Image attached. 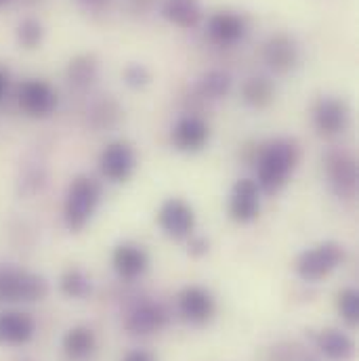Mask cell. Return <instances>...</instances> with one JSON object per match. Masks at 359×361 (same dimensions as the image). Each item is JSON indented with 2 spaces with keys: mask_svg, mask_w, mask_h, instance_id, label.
<instances>
[{
  "mask_svg": "<svg viewBox=\"0 0 359 361\" xmlns=\"http://www.w3.org/2000/svg\"><path fill=\"white\" fill-rule=\"evenodd\" d=\"M300 160V147L290 137L269 141L257 160V185L263 193H277L294 175Z\"/></svg>",
  "mask_w": 359,
  "mask_h": 361,
  "instance_id": "cell-1",
  "label": "cell"
},
{
  "mask_svg": "<svg viewBox=\"0 0 359 361\" xmlns=\"http://www.w3.org/2000/svg\"><path fill=\"white\" fill-rule=\"evenodd\" d=\"M103 200V185L101 180L89 175H78L74 177L72 183L66 189V197H63V225L72 231V233H80L97 212L99 204Z\"/></svg>",
  "mask_w": 359,
  "mask_h": 361,
  "instance_id": "cell-2",
  "label": "cell"
},
{
  "mask_svg": "<svg viewBox=\"0 0 359 361\" xmlns=\"http://www.w3.org/2000/svg\"><path fill=\"white\" fill-rule=\"evenodd\" d=\"M49 294V281L17 265H0V302H36Z\"/></svg>",
  "mask_w": 359,
  "mask_h": 361,
  "instance_id": "cell-3",
  "label": "cell"
},
{
  "mask_svg": "<svg viewBox=\"0 0 359 361\" xmlns=\"http://www.w3.org/2000/svg\"><path fill=\"white\" fill-rule=\"evenodd\" d=\"M345 259H347L345 246L334 240H326L303 250L294 261V271L305 281H322L339 269L345 263Z\"/></svg>",
  "mask_w": 359,
  "mask_h": 361,
  "instance_id": "cell-4",
  "label": "cell"
},
{
  "mask_svg": "<svg viewBox=\"0 0 359 361\" xmlns=\"http://www.w3.org/2000/svg\"><path fill=\"white\" fill-rule=\"evenodd\" d=\"M158 227L171 240H187L195 233V210L183 197H166L156 212Z\"/></svg>",
  "mask_w": 359,
  "mask_h": 361,
  "instance_id": "cell-5",
  "label": "cell"
},
{
  "mask_svg": "<svg viewBox=\"0 0 359 361\" xmlns=\"http://www.w3.org/2000/svg\"><path fill=\"white\" fill-rule=\"evenodd\" d=\"M99 173L109 183H126L137 169V152L128 141H109L99 154Z\"/></svg>",
  "mask_w": 359,
  "mask_h": 361,
  "instance_id": "cell-6",
  "label": "cell"
},
{
  "mask_svg": "<svg viewBox=\"0 0 359 361\" xmlns=\"http://www.w3.org/2000/svg\"><path fill=\"white\" fill-rule=\"evenodd\" d=\"M57 90L42 78H28L17 89V105L30 118H49L57 109Z\"/></svg>",
  "mask_w": 359,
  "mask_h": 361,
  "instance_id": "cell-7",
  "label": "cell"
},
{
  "mask_svg": "<svg viewBox=\"0 0 359 361\" xmlns=\"http://www.w3.org/2000/svg\"><path fill=\"white\" fill-rule=\"evenodd\" d=\"M326 177L332 193L343 200H351L358 193V160L349 152H332L326 158Z\"/></svg>",
  "mask_w": 359,
  "mask_h": 361,
  "instance_id": "cell-8",
  "label": "cell"
},
{
  "mask_svg": "<svg viewBox=\"0 0 359 361\" xmlns=\"http://www.w3.org/2000/svg\"><path fill=\"white\" fill-rule=\"evenodd\" d=\"M217 300L210 290L202 286H185L177 294V313L191 326H204L214 317Z\"/></svg>",
  "mask_w": 359,
  "mask_h": 361,
  "instance_id": "cell-9",
  "label": "cell"
},
{
  "mask_svg": "<svg viewBox=\"0 0 359 361\" xmlns=\"http://www.w3.org/2000/svg\"><path fill=\"white\" fill-rule=\"evenodd\" d=\"M261 187L255 179H240L233 183L227 200V212L229 219L248 225L261 214Z\"/></svg>",
  "mask_w": 359,
  "mask_h": 361,
  "instance_id": "cell-10",
  "label": "cell"
},
{
  "mask_svg": "<svg viewBox=\"0 0 359 361\" xmlns=\"http://www.w3.org/2000/svg\"><path fill=\"white\" fill-rule=\"evenodd\" d=\"M169 311L164 305L154 302V300H143L137 302L124 317V328L133 336H150L169 326Z\"/></svg>",
  "mask_w": 359,
  "mask_h": 361,
  "instance_id": "cell-11",
  "label": "cell"
},
{
  "mask_svg": "<svg viewBox=\"0 0 359 361\" xmlns=\"http://www.w3.org/2000/svg\"><path fill=\"white\" fill-rule=\"evenodd\" d=\"M171 141H173L175 149H179L183 154L202 152L210 141V126L204 118H200L195 114H185L173 124Z\"/></svg>",
  "mask_w": 359,
  "mask_h": 361,
  "instance_id": "cell-12",
  "label": "cell"
},
{
  "mask_svg": "<svg viewBox=\"0 0 359 361\" xmlns=\"http://www.w3.org/2000/svg\"><path fill=\"white\" fill-rule=\"evenodd\" d=\"M349 124V107L341 97H320L313 107V126L324 137H336L345 133Z\"/></svg>",
  "mask_w": 359,
  "mask_h": 361,
  "instance_id": "cell-13",
  "label": "cell"
},
{
  "mask_svg": "<svg viewBox=\"0 0 359 361\" xmlns=\"http://www.w3.org/2000/svg\"><path fill=\"white\" fill-rule=\"evenodd\" d=\"M263 59L273 74L284 76L292 72L298 63V44L290 34L277 32L267 38L263 47Z\"/></svg>",
  "mask_w": 359,
  "mask_h": 361,
  "instance_id": "cell-14",
  "label": "cell"
},
{
  "mask_svg": "<svg viewBox=\"0 0 359 361\" xmlns=\"http://www.w3.org/2000/svg\"><path fill=\"white\" fill-rule=\"evenodd\" d=\"M36 336V319L17 309L0 313V345L2 347H23Z\"/></svg>",
  "mask_w": 359,
  "mask_h": 361,
  "instance_id": "cell-15",
  "label": "cell"
},
{
  "mask_svg": "<svg viewBox=\"0 0 359 361\" xmlns=\"http://www.w3.org/2000/svg\"><path fill=\"white\" fill-rule=\"evenodd\" d=\"M111 267L118 273V277L133 281L150 269V255L137 242H122L111 252Z\"/></svg>",
  "mask_w": 359,
  "mask_h": 361,
  "instance_id": "cell-16",
  "label": "cell"
},
{
  "mask_svg": "<svg viewBox=\"0 0 359 361\" xmlns=\"http://www.w3.org/2000/svg\"><path fill=\"white\" fill-rule=\"evenodd\" d=\"M311 343L315 353L326 361H349L355 353L353 338L336 328H324L311 334Z\"/></svg>",
  "mask_w": 359,
  "mask_h": 361,
  "instance_id": "cell-17",
  "label": "cell"
},
{
  "mask_svg": "<svg viewBox=\"0 0 359 361\" xmlns=\"http://www.w3.org/2000/svg\"><path fill=\"white\" fill-rule=\"evenodd\" d=\"M206 34L212 42L221 47H231L244 38L246 19L233 11H217L206 21Z\"/></svg>",
  "mask_w": 359,
  "mask_h": 361,
  "instance_id": "cell-18",
  "label": "cell"
},
{
  "mask_svg": "<svg viewBox=\"0 0 359 361\" xmlns=\"http://www.w3.org/2000/svg\"><path fill=\"white\" fill-rule=\"evenodd\" d=\"M61 351L68 361H89L97 351V336L89 326H74L63 334Z\"/></svg>",
  "mask_w": 359,
  "mask_h": 361,
  "instance_id": "cell-19",
  "label": "cell"
},
{
  "mask_svg": "<svg viewBox=\"0 0 359 361\" xmlns=\"http://www.w3.org/2000/svg\"><path fill=\"white\" fill-rule=\"evenodd\" d=\"M160 13L169 23L177 25L181 30L197 27L204 19L200 0H162Z\"/></svg>",
  "mask_w": 359,
  "mask_h": 361,
  "instance_id": "cell-20",
  "label": "cell"
},
{
  "mask_svg": "<svg viewBox=\"0 0 359 361\" xmlns=\"http://www.w3.org/2000/svg\"><path fill=\"white\" fill-rule=\"evenodd\" d=\"M99 76V61L92 53H80L70 59L66 68V80L72 89L87 90Z\"/></svg>",
  "mask_w": 359,
  "mask_h": 361,
  "instance_id": "cell-21",
  "label": "cell"
},
{
  "mask_svg": "<svg viewBox=\"0 0 359 361\" xmlns=\"http://www.w3.org/2000/svg\"><path fill=\"white\" fill-rule=\"evenodd\" d=\"M122 118V105L114 97H101L89 109V122L95 130H109Z\"/></svg>",
  "mask_w": 359,
  "mask_h": 361,
  "instance_id": "cell-22",
  "label": "cell"
},
{
  "mask_svg": "<svg viewBox=\"0 0 359 361\" xmlns=\"http://www.w3.org/2000/svg\"><path fill=\"white\" fill-rule=\"evenodd\" d=\"M231 76L223 70H208L204 72L197 82H195V92L202 97V99H208V101H217V99H223L225 94H229L231 90Z\"/></svg>",
  "mask_w": 359,
  "mask_h": 361,
  "instance_id": "cell-23",
  "label": "cell"
},
{
  "mask_svg": "<svg viewBox=\"0 0 359 361\" xmlns=\"http://www.w3.org/2000/svg\"><path fill=\"white\" fill-rule=\"evenodd\" d=\"M242 99L255 109H263L275 99V85L267 76H252L242 85Z\"/></svg>",
  "mask_w": 359,
  "mask_h": 361,
  "instance_id": "cell-24",
  "label": "cell"
},
{
  "mask_svg": "<svg viewBox=\"0 0 359 361\" xmlns=\"http://www.w3.org/2000/svg\"><path fill=\"white\" fill-rule=\"evenodd\" d=\"M59 290L74 300H83L92 292L90 275L80 267H68L59 277Z\"/></svg>",
  "mask_w": 359,
  "mask_h": 361,
  "instance_id": "cell-25",
  "label": "cell"
},
{
  "mask_svg": "<svg viewBox=\"0 0 359 361\" xmlns=\"http://www.w3.org/2000/svg\"><path fill=\"white\" fill-rule=\"evenodd\" d=\"M15 38H17V44L21 49H28V51H34L42 44V38H44V27L38 19L34 17H25L19 21L17 30H15Z\"/></svg>",
  "mask_w": 359,
  "mask_h": 361,
  "instance_id": "cell-26",
  "label": "cell"
},
{
  "mask_svg": "<svg viewBox=\"0 0 359 361\" xmlns=\"http://www.w3.org/2000/svg\"><path fill=\"white\" fill-rule=\"evenodd\" d=\"M336 309L343 322L349 328H355L359 324V290L358 288H343L336 296Z\"/></svg>",
  "mask_w": 359,
  "mask_h": 361,
  "instance_id": "cell-27",
  "label": "cell"
},
{
  "mask_svg": "<svg viewBox=\"0 0 359 361\" xmlns=\"http://www.w3.org/2000/svg\"><path fill=\"white\" fill-rule=\"evenodd\" d=\"M19 185V193L21 195H34V193H40L42 187L47 185V171L42 169V164H32V166H25L21 177L17 180Z\"/></svg>",
  "mask_w": 359,
  "mask_h": 361,
  "instance_id": "cell-28",
  "label": "cell"
},
{
  "mask_svg": "<svg viewBox=\"0 0 359 361\" xmlns=\"http://www.w3.org/2000/svg\"><path fill=\"white\" fill-rule=\"evenodd\" d=\"M122 78H124L126 87H130V89H143V87L150 85L152 74H150V70L143 63H128L124 68V72H122Z\"/></svg>",
  "mask_w": 359,
  "mask_h": 361,
  "instance_id": "cell-29",
  "label": "cell"
},
{
  "mask_svg": "<svg viewBox=\"0 0 359 361\" xmlns=\"http://www.w3.org/2000/svg\"><path fill=\"white\" fill-rule=\"evenodd\" d=\"M187 252L191 257H204L208 252V240L204 235H189L187 238Z\"/></svg>",
  "mask_w": 359,
  "mask_h": 361,
  "instance_id": "cell-30",
  "label": "cell"
},
{
  "mask_svg": "<svg viewBox=\"0 0 359 361\" xmlns=\"http://www.w3.org/2000/svg\"><path fill=\"white\" fill-rule=\"evenodd\" d=\"M120 361H156V357H154V353H150L145 349H133Z\"/></svg>",
  "mask_w": 359,
  "mask_h": 361,
  "instance_id": "cell-31",
  "label": "cell"
},
{
  "mask_svg": "<svg viewBox=\"0 0 359 361\" xmlns=\"http://www.w3.org/2000/svg\"><path fill=\"white\" fill-rule=\"evenodd\" d=\"M78 4L85 8V11H90V13H97V11H103L109 0H78Z\"/></svg>",
  "mask_w": 359,
  "mask_h": 361,
  "instance_id": "cell-32",
  "label": "cell"
},
{
  "mask_svg": "<svg viewBox=\"0 0 359 361\" xmlns=\"http://www.w3.org/2000/svg\"><path fill=\"white\" fill-rule=\"evenodd\" d=\"M8 87H11V76H8L6 68H2V66H0V101L6 97Z\"/></svg>",
  "mask_w": 359,
  "mask_h": 361,
  "instance_id": "cell-33",
  "label": "cell"
},
{
  "mask_svg": "<svg viewBox=\"0 0 359 361\" xmlns=\"http://www.w3.org/2000/svg\"><path fill=\"white\" fill-rule=\"evenodd\" d=\"M154 2H156V0H128V4H130V8H133L135 13H145V11H150V8L154 6Z\"/></svg>",
  "mask_w": 359,
  "mask_h": 361,
  "instance_id": "cell-34",
  "label": "cell"
},
{
  "mask_svg": "<svg viewBox=\"0 0 359 361\" xmlns=\"http://www.w3.org/2000/svg\"><path fill=\"white\" fill-rule=\"evenodd\" d=\"M4 4H8V0H0V8H2Z\"/></svg>",
  "mask_w": 359,
  "mask_h": 361,
  "instance_id": "cell-35",
  "label": "cell"
}]
</instances>
